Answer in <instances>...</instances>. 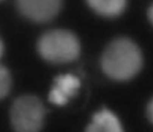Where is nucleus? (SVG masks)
Instances as JSON below:
<instances>
[{"mask_svg": "<svg viewBox=\"0 0 153 132\" xmlns=\"http://www.w3.org/2000/svg\"><path fill=\"white\" fill-rule=\"evenodd\" d=\"M143 57L139 46L128 38L112 40L105 50L101 65L108 77L126 81L134 77L142 69Z\"/></svg>", "mask_w": 153, "mask_h": 132, "instance_id": "nucleus-1", "label": "nucleus"}, {"mask_svg": "<svg viewBox=\"0 0 153 132\" xmlns=\"http://www.w3.org/2000/svg\"><path fill=\"white\" fill-rule=\"evenodd\" d=\"M42 58L55 64L76 60L80 55L81 44L77 36L66 29H52L42 34L37 41Z\"/></svg>", "mask_w": 153, "mask_h": 132, "instance_id": "nucleus-2", "label": "nucleus"}, {"mask_svg": "<svg viewBox=\"0 0 153 132\" xmlns=\"http://www.w3.org/2000/svg\"><path fill=\"white\" fill-rule=\"evenodd\" d=\"M46 110L41 100L31 94L16 98L10 109V120L15 132H39L43 128Z\"/></svg>", "mask_w": 153, "mask_h": 132, "instance_id": "nucleus-3", "label": "nucleus"}, {"mask_svg": "<svg viewBox=\"0 0 153 132\" xmlns=\"http://www.w3.org/2000/svg\"><path fill=\"white\" fill-rule=\"evenodd\" d=\"M63 0H16L19 13L36 22H45L57 16L61 10Z\"/></svg>", "mask_w": 153, "mask_h": 132, "instance_id": "nucleus-4", "label": "nucleus"}, {"mask_svg": "<svg viewBox=\"0 0 153 132\" xmlns=\"http://www.w3.org/2000/svg\"><path fill=\"white\" fill-rule=\"evenodd\" d=\"M80 86V80L74 75L70 74L59 75L54 80L49 94V100L58 106L66 104L77 94Z\"/></svg>", "mask_w": 153, "mask_h": 132, "instance_id": "nucleus-5", "label": "nucleus"}, {"mask_svg": "<svg viewBox=\"0 0 153 132\" xmlns=\"http://www.w3.org/2000/svg\"><path fill=\"white\" fill-rule=\"evenodd\" d=\"M85 132H124L120 121L108 109L96 112Z\"/></svg>", "mask_w": 153, "mask_h": 132, "instance_id": "nucleus-6", "label": "nucleus"}, {"mask_svg": "<svg viewBox=\"0 0 153 132\" xmlns=\"http://www.w3.org/2000/svg\"><path fill=\"white\" fill-rule=\"evenodd\" d=\"M92 10L105 17H115L123 13L128 0H86Z\"/></svg>", "mask_w": 153, "mask_h": 132, "instance_id": "nucleus-7", "label": "nucleus"}, {"mask_svg": "<svg viewBox=\"0 0 153 132\" xmlns=\"http://www.w3.org/2000/svg\"><path fill=\"white\" fill-rule=\"evenodd\" d=\"M11 88V74L6 66L0 63V100H2L8 95Z\"/></svg>", "mask_w": 153, "mask_h": 132, "instance_id": "nucleus-8", "label": "nucleus"}, {"mask_svg": "<svg viewBox=\"0 0 153 132\" xmlns=\"http://www.w3.org/2000/svg\"><path fill=\"white\" fill-rule=\"evenodd\" d=\"M146 115L149 121L153 124V97L149 100L146 106Z\"/></svg>", "mask_w": 153, "mask_h": 132, "instance_id": "nucleus-9", "label": "nucleus"}, {"mask_svg": "<svg viewBox=\"0 0 153 132\" xmlns=\"http://www.w3.org/2000/svg\"><path fill=\"white\" fill-rule=\"evenodd\" d=\"M147 15H148V18H149V21H150V22L153 26V3L150 6H149V9H148Z\"/></svg>", "mask_w": 153, "mask_h": 132, "instance_id": "nucleus-10", "label": "nucleus"}, {"mask_svg": "<svg viewBox=\"0 0 153 132\" xmlns=\"http://www.w3.org/2000/svg\"><path fill=\"white\" fill-rule=\"evenodd\" d=\"M4 52V42H3L2 39L0 38V59L1 58V57L3 56Z\"/></svg>", "mask_w": 153, "mask_h": 132, "instance_id": "nucleus-11", "label": "nucleus"}, {"mask_svg": "<svg viewBox=\"0 0 153 132\" xmlns=\"http://www.w3.org/2000/svg\"><path fill=\"white\" fill-rule=\"evenodd\" d=\"M0 1H1V0H0Z\"/></svg>", "mask_w": 153, "mask_h": 132, "instance_id": "nucleus-12", "label": "nucleus"}]
</instances>
